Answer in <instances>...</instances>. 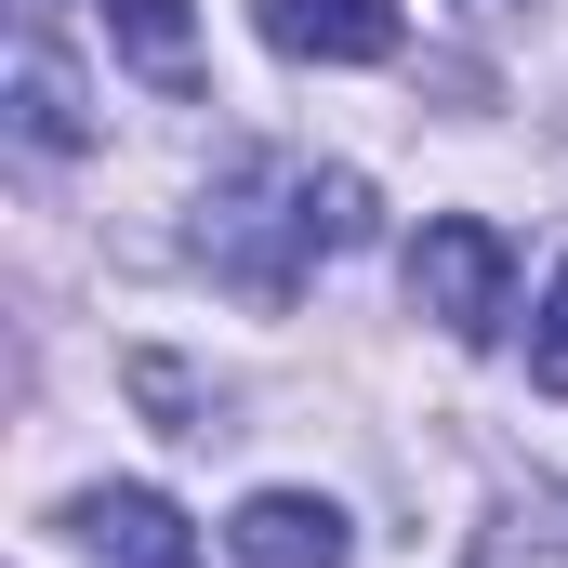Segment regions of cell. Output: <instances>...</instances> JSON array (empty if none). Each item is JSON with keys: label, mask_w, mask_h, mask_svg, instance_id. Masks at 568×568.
<instances>
[{"label": "cell", "mask_w": 568, "mask_h": 568, "mask_svg": "<svg viewBox=\"0 0 568 568\" xmlns=\"http://www.w3.org/2000/svg\"><path fill=\"white\" fill-rule=\"evenodd\" d=\"M371 239V185L344 159H239L212 199H199V265L252 304H291L304 265L357 252Z\"/></svg>", "instance_id": "6da1fadb"}, {"label": "cell", "mask_w": 568, "mask_h": 568, "mask_svg": "<svg viewBox=\"0 0 568 568\" xmlns=\"http://www.w3.org/2000/svg\"><path fill=\"white\" fill-rule=\"evenodd\" d=\"M410 317H436L449 344H503V317H516V239L489 212H436L410 239Z\"/></svg>", "instance_id": "7a4b0ae2"}, {"label": "cell", "mask_w": 568, "mask_h": 568, "mask_svg": "<svg viewBox=\"0 0 568 568\" xmlns=\"http://www.w3.org/2000/svg\"><path fill=\"white\" fill-rule=\"evenodd\" d=\"M225 556H239V568H344L357 529H344L331 489H252V503L225 516Z\"/></svg>", "instance_id": "3957f363"}, {"label": "cell", "mask_w": 568, "mask_h": 568, "mask_svg": "<svg viewBox=\"0 0 568 568\" xmlns=\"http://www.w3.org/2000/svg\"><path fill=\"white\" fill-rule=\"evenodd\" d=\"M252 27L291 67H384L397 53V0H252Z\"/></svg>", "instance_id": "277c9868"}, {"label": "cell", "mask_w": 568, "mask_h": 568, "mask_svg": "<svg viewBox=\"0 0 568 568\" xmlns=\"http://www.w3.org/2000/svg\"><path fill=\"white\" fill-rule=\"evenodd\" d=\"M67 542L106 568H199V529L159 503V489H80L67 503Z\"/></svg>", "instance_id": "5b68a950"}, {"label": "cell", "mask_w": 568, "mask_h": 568, "mask_svg": "<svg viewBox=\"0 0 568 568\" xmlns=\"http://www.w3.org/2000/svg\"><path fill=\"white\" fill-rule=\"evenodd\" d=\"M0 106H13V133L40 145V159L93 145V106H80V80L53 67V27H27V40H13V80H0Z\"/></svg>", "instance_id": "8992f818"}, {"label": "cell", "mask_w": 568, "mask_h": 568, "mask_svg": "<svg viewBox=\"0 0 568 568\" xmlns=\"http://www.w3.org/2000/svg\"><path fill=\"white\" fill-rule=\"evenodd\" d=\"M106 27H120V53H133L159 93L199 80V27H185V0H106Z\"/></svg>", "instance_id": "52a82bcc"}, {"label": "cell", "mask_w": 568, "mask_h": 568, "mask_svg": "<svg viewBox=\"0 0 568 568\" xmlns=\"http://www.w3.org/2000/svg\"><path fill=\"white\" fill-rule=\"evenodd\" d=\"M529 384L568 397V265H556V291H542V317H529Z\"/></svg>", "instance_id": "ba28073f"}, {"label": "cell", "mask_w": 568, "mask_h": 568, "mask_svg": "<svg viewBox=\"0 0 568 568\" xmlns=\"http://www.w3.org/2000/svg\"><path fill=\"white\" fill-rule=\"evenodd\" d=\"M13 13H27V27H53V13H67V0H13Z\"/></svg>", "instance_id": "9c48e42d"}]
</instances>
